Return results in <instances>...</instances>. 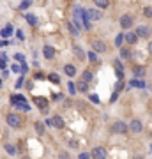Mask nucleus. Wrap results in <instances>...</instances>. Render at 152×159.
<instances>
[{"label": "nucleus", "instance_id": "obj_7", "mask_svg": "<svg viewBox=\"0 0 152 159\" xmlns=\"http://www.w3.org/2000/svg\"><path fill=\"white\" fill-rule=\"evenodd\" d=\"M34 103H36L37 104V108L41 110V111H43V113H46V111H48V101H46V99H44V97H34Z\"/></svg>", "mask_w": 152, "mask_h": 159}, {"label": "nucleus", "instance_id": "obj_42", "mask_svg": "<svg viewBox=\"0 0 152 159\" xmlns=\"http://www.w3.org/2000/svg\"><path fill=\"white\" fill-rule=\"evenodd\" d=\"M90 101L95 103V104H99V97H97V95H90Z\"/></svg>", "mask_w": 152, "mask_h": 159}, {"label": "nucleus", "instance_id": "obj_38", "mask_svg": "<svg viewBox=\"0 0 152 159\" xmlns=\"http://www.w3.org/2000/svg\"><path fill=\"white\" fill-rule=\"evenodd\" d=\"M27 71H29V65H27V62L23 60L21 62V74H27Z\"/></svg>", "mask_w": 152, "mask_h": 159}, {"label": "nucleus", "instance_id": "obj_10", "mask_svg": "<svg viewBox=\"0 0 152 159\" xmlns=\"http://www.w3.org/2000/svg\"><path fill=\"white\" fill-rule=\"evenodd\" d=\"M43 53H44V57L48 58V60H53V58H55V48H53V46H44Z\"/></svg>", "mask_w": 152, "mask_h": 159}, {"label": "nucleus", "instance_id": "obj_29", "mask_svg": "<svg viewBox=\"0 0 152 159\" xmlns=\"http://www.w3.org/2000/svg\"><path fill=\"white\" fill-rule=\"evenodd\" d=\"M6 152H7L9 156H14V154H16V147H14V145H11V143H7V145H6Z\"/></svg>", "mask_w": 152, "mask_h": 159}, {"label": "nucleus", "instance_id": "obj_6", "mask_svg": "<svg viewBox=\"0 0 152 159\" xmlns=\"http://www.w3.org/2000/svg\"><path fill=\"white\" fill-rule=\"evenodd\" d=\"M143 129V126H142V120H138V118H133L129 124V131L131 133H134V134H140Z\"/></svg>", "mask_w": 152, "mask_h": 159}, {"label": "nucleus", "instance_id": "obj_1", "mask_svg": "<svg viewBox=\"0 0 152 159\" xmlns=\"http://www.w3.org/2000/svg\"><path fill=\"white\" fill-rule=\"evenodd\" d=\"M11 104L14 106V108L18 110H23V111H30V104L29 101H27V97L21 94H14L11 95Z\"/></svg>", "mask_w": 152, "mask_h": 159}, {"label": "nucleus", "instance_id": "obj_20", "mask_svg": "<svg viewBox=\"0 0 152 159\" xmlns=\"http://www.w3.org/2000/svg\"><path fill=\"white\" fill-rule=\"evenodd\" d=\"M94 4H95V7H99V9L110 7V0H94Z\"/></svg>", "mask_w": 152, "mask_h": 159}, {"label": "nucleus", "instance_id": "obj_30", "mask_svg": "<svg viewBox=\"0 0 152 159\" xmlns=\"http://www.w3.org/2000/svg\"><path fill=\"white\" fill-rule=\"evenodd\" d=\"M129 87H140L142 88V87H145V83L142 81V80H133V81L129 83Z\"/></svg>", "mask_w": 152, "mask_h": 159}, {"label": "nucleus", "instance_id": "obj_28", "mask_svg": "<svg viewBox=\"0 0 152 159\" xmlns=\"http://www.w3.org/2000/svg\"><path fill=\"white\" fill-rule=\"evenodd\" d=\"M67 92H69L71 95H74L76 92H78V90H76V85H74L72 81H69V83H67Z\"/></svg>", "mask_w": 152, "mask_h": 159}, {"label": "nucleus", "instance_id": "obj_14", "mask_svg": "<svg viewBox=\"0 0 152 159\" xmlns=\"http://www.w3.org/2000/svg\"><path fill=\"white\" fill-rule=\"evenodd\" d=\"M64 72L67 74V76H69V78H72V76L76 74V67H74L72 64H65V65H64Z\"/></svg>", "mask_w": 152, "mask_h": 159}, {"label": "nucleus", "instance_id": "obj_48", "mask_svg": "<svg viewBox=\"0 0 152 159\" xmlns=\"http://www.w3.org/2000/svg\"><path fill=\"white\" fill-rule=\"evenodd\" d=\"M150 74H152V72H150Z\"/></svg>", "mask_w": 152, "mask_h": 159}, {"label": "nucleus", "instance_id": "obj_35", "mask_svg": "<svg viewBox=\"0 0 152 159\" xmlns=\"http://www.w3.org/2000/svg\"><path fill=\"white\" fill-rule=\"evenodd\" d=\"M23 81H25V74H21L20 78H18V81H16V88H20L23 85Z\"/></svg>", "mask_w": 152, "mask_h": 159}, {"label": "nucleus", "instance_id": "obj_19", "mask_svg": "<svg viewBox=\"0 0 152 159\" xmlns=\"http://www.w3.org/2000/svg\"><path fill=\"white\" fill-rule=\"evenodd\" d=\"M88 60L92 62V64H99V57H97V51H94V50H90L88 51Z\"/></svg>", "mask_w": 152, "mask_h": 159}, {"label": "nucleus", "instance_id": "obj_9", "mask_svg": "<svg viewBox=\"0 0 152 159\" xmlns=\"http://www.w3.org/2000/svg\"><path fill=\"white\" fill-rule=\"evenodd\" d=\"M108 156L106 154V150L103 149V147H95V149H92V157H97V159H104Z\"/></svg>", "mask_w": 152, "mask_h": 159}, {"label": "nucleus", "instance_id": "obj_44", "mask_svg": "<svg viewBox=\"0 0 152 159\" xmlns=\"http://www.w3.org/2000/svg\"><path fill=\"white\" fill-rule=\"evenodd\" d=\"M147 50H149V53H152V43H149V46H147Z\"/></svg>", "mask_w": 152, "mask_h": 159}, {"label": "nucleus", "instance_id": "obj_47", "mask_svg": "<svg viewBox=\"0 0 152 159\" xmlns=\"http://www.w3.org/2000/svg\"><path fill=\"white\" fill-rule=\"evenodd\" d=\"M150 149H152V147H150Z\"/></svg>", "mask_w": 152, "mask_h": 159}, {"label": "nucleus", "instance_id": "obj_36", "mask_svg": "<svg viewBox=\"0 0 152 159\" xmlns=\"http://www.w3.org/2000/svg\"><path fill=\"white\" fill-rule=\"evenodd\" d=\"M46 76H44V72L43 71H37L36 72V76H34V80H44Z\"/></svg>", "mask_w": 152, "mask_h": 159}, {"label": "nucleus", "instance_id": "obj_3", "mask_svg": "<svg viewBox=\"0 0 152 159\" xmlns=\"http://www.w3.org/2000/svg\"><path fill=\"white\" fill-rule=\"evenodd\" d=\"M90 46H92V50L97 51V53H106V51H108L106 43L101 41V39H92V41H90Z\"/></svg>", "mask_w": 152, "mask_h": 159}, {"label": "nucleus", "instance_id": "obj_25", "mask_svg": "<svg viewBox=\"0 0 152 159\" xmlns=\"http://www.w3.org/2000/svg\"><path fill=\"white\" fill-rule=\"evenodd\" d=\"M48 80H50L51 83H55V85H58V83H60V76H58L57 72H51V74H48Z\"/></svg>", "mask_w": 152, "mask_h": 159}, {"label": "nucleus", "instance_id": "obj_37", "mask_svg": "<svg viewBox=\"0 0 152 159\" xmlns=\"http://www.w3.org/2000/svg\"><path fill=\"white\" fill-rule=\"evenodd\" d=\"M11 71H13V72H20V71H21V65L13 64V65H11Z\"/></svg>", "mask_w": 152, "mask_h": 159}, {"label": "nucleus", "instance_id": "obj_17", "mask_svg": "<svg viewBox=\"0 0 152 159\" xmlns=\"http://www.w3.org/2000/svg\"><path fill=\"white\" fill-rule=\"evenodd\" d=\"M76 90H78V92H88V85H87V81H85V80L78 81V83H76Z\"/></svg>", "mask_w": 152, "mask_h": 159}, {"label": "nucleus", "instance_id": "obj_32", "mask_svg": "<svg viewBox=\"0 0 152 159\" xmlns=\"http://www.w3.org/2000/svg\"><path fill=\"white\" fill-rule=\"evenodd\" d=\"M143 16L145 18H152V6H147L143 9Z\"/></svg>", "mask_w": 152, "mask_h": 159}, {"label": "nucleus", "instance_id": "obj_34", "mask_svg": "<svg viewBox=\"0 0 152 159\" xmlns=\"http://www.w3.org/2000/svg\"><path fill=\"white\" fill-rule=\"evenodd\" d=\"M6 67H7V58L0 57V69H6Z\"/></svg>", "mask_w": 152, "mask_h": 159}, {"label": "nucleus", "instance_id": "obj_15", "mask_svg": "<svg viewBox=\"0 0 152 159\" xmlns=\"http://www.w3.org/2000/svg\"><path fill=\"white\" fill-rule=\"evenodd\" d=\"M51 120H53V126H55L57 129H64V118H62L60 115H55Z\"/></svg>", "mask_w": 152, "mask_h": 159}, {"label": "nucleus", "instance_id": "obj_4", "mask_svg": "<svg viewBox=\"0 0 152 159\" xmlns=\"http://www.w3.org/2000/svg\"><path fill=\"white\" fill-rule=\"evenodd\" d=\"M129 131V126H126L122 120H117V122L111 124V133H117V134H126Z\"/></svg>", "mask_w": 152, "mask_h": 159}, {"label": "nucleus", "instance_id": "obj_12", "mask_svg": "<svg viewBox=\"0 0 152 159\" xmlns=\"http://www.w3.org/2000/svg\"><path fill=\"white\" fill-rule=\"evenodd\" d=\"M136 34H138V37H149L150 36V29L145 27V25H140L136 29Z\"/></svg>", "mask_w": 152, "mask_h": 159}, {"label": "nucleus", "instance_id": "obj_21", "mask_svg": "<svg viewBox=\"0 0 152 159\" xmlns=\"http://www.w3.org/2000/svg\"><path fill=\"white\" fill-rule=\"evenodd\" d=\"M133 74H134V78H143L145 76V69L143 67H133Z\"/></svg>", "mask_w": 152, "mask_h": 159}, {"label": "nucleus", "instance_id": "obj_46", "mask_svg": "<svg viewBox=\"0 0 152 159\" xmlns=\"http://www.w3.org/2000/svg\"><path fill=\"white\" fill-rule=\"evenodd\" d=\"M150 34H152V30H150Z\"/></svg>", "mask_w": 152, "mask_h": 159}, {"label": "nucleus", "instance_id": "obj_33", "mask_svg": "<svg viewBox=\"0 0 152 159\" xmlns=\"http://www.w3.org/2000/svg\"><path fill=\"white\" fill-rule=\"evenodd\" d=\"M113 64H115V69H117V71H124V65H122V62H120L119 58H115V60H113Z\"/></svg>", "mask_w": 152, "mask_h": 159}, {"label": "nucleus", "instance_id": "obj_2", "mask_svg": "<svg viewBox=\"0 0 152 159\" xmlns=\"http://www.w3.org/2000/svg\"><path fill=\"white\" fill-rule=\"evenodd\" d=\"M6 120H7V124L11 127H14V129H18V127L23 126V118L18 115V113H9V115L6 117Z\"/></svg>", "mask_w": 152, "mask_h": 159}, {"label": "nucleus", "instance_id": "obj_18", "mask_svg": "<svg viewBox=\"0 0 152 159\" xmlns=\"http://www.w3.org/2000/svg\"><path fill=\"white\" fill-rule=\"evenodd\" d=\"M81 80H85L87 83H90V81L94 80V74H92V71H88V69H85V71L81 72Z\"/></svg>", "mask_w": 152, "mask_h": 159}, {"label": "nucleus", "instance_id": "obj_40", "mask_svg": "<svg viewBox=\"0 0 152 159\" xmlns=\"http://www.w3.org/2000/svg\"><path fill=\"white\" fill-rule=\"evenodd\" d=\"M16 36H18V39H20V41H23V39H25V36H23L21 30H16Z\"/></svg>", "mask_w": 152, "mask_h": 159}, {"label": "nucleus", "instance_id": "obj_31", "mask_svg": "<svg viewBox=\"0 0 152 159\" xmlns=\"http://www.w3.org/2000/svg\"><path fill=\"white\" fill-rule=\"evenodd\" d=\"M30 4H32V0H23L20 4V11H27V7H30Z\"/></svg>", "mask_w": 152, "mask_h": 159}, {"label": "nucleus", "instance_id": "obj_13", "mask_svg": "<svg viewBox=\"0 0 152 159\" xmlns=\"http://www.w3.org/2000/svg\"><path fill=\"white\" fill-rule=\"evenodd\" d=\"M72 53L80 58V60H85V58H87V55H85V51H83L81 46H72Z\"/></svg>", "mask_w": 152, "mask_h": 159}, {"label": "nucleus", "instance_id": "obj_26", "mask_svg": "<svg viewBox=\"0 0 152 159\" xmlns=\"http://www.w3.org/2000/svg\"><path fill=\"white\" fill-rule=\"evenodd\" d=\"M124 39H126V34H119V36L115 37V46H117V48H120V46H122Z\"/></svg>", "mask_w": 152, "mask_h": 159}, {"label": "nucleus", "instance_id": "obj_41", "mask_svg": "<svg viewBox=\"0 0 152 159\" xmlns=\"http://www.w3.org/2000/svg\"><path fill=\"white\" fill-rule=\"evenodd\" d=\"M14 58H16V60H20V62H23V60H25V57H23L21 53H16V55H14Z\"/></svg>", "mask_w": 152, "mask_h": 159}, {"label": "nucleus", "instance_id": "obj_22", "mask_svg": "<svg viewBox=\"0 0 152 159\" xmlns=\"http://www.w3.org/2000/svg\"><path fill=\"white\" fill-rule=\"evenodd\" d=\"M11 34H13V25H7L6 29H4L2 32H0V36L4 37V39H7V37H11Z\"/></svg>", "mask_w": 152, "mask_h": 159}, {"label": "nucleus", "instance_id": "obj_5", "mask_svg": "<svg viewBox=\"0 0 152 159\" xmlns=\"http://www.w3.org/2000/svg\"><path fill=\"white\" fill-rule=\"evenodd\" d=\"M119 23H120V27H122V29H131V27H133V16L131 14H122L120 16V20H119Z\"/></svg>", "mask_w": 152, "mask_h": 159}, {"label": "nucleus", "instance_id": "obj_27", "mask_svg": "<svg viewBox=\"0 0 152 159\" xmlns=\"http://www.w3.org/2000/svg\"><path fill=\"white\" fill-rule=\"evenodd\" d=\"M25 20H27V21H29V25H32V27H34V25H37V18L34 14H25Z\"/></svg>", "mask_w": 152, "mask_h": 159}, {"label": "nucleus", "instance_id": "obj_11", "mask_svg": "<svg viewBox=\"0 0 152 159\" xmlns=\"http://www.w3.org/2000/svg\"><path fill=\"white\" fill-rule=\"evenodd\" d=\"M67 30L71 32L72 37H80V29L74 25V21H67Z\"/></svg>", "mask_w": 152, "mask_h": 159}, {"label": "nucleus", "instance_id": "obj_23", "mask_svg": "<svg viewBox=\"0 0 152 159\" xmlns=\"http://www.w3.org/2000/svg\"><path fill=\"white\" fill-rule=\"evenodd\" d=\"M36 133L37 134H46V127H44V124L43 122H36Z\"/></svg>", "mask_w": 152, "mask_h": 159}, {"label": "nucleus", "instance_id": "obj_45", "mask_svg": "<svg viewBox=\"0 0 152 159\" xmlns=\"http://www.w3.org/2000/svg\"><path fill=\"white\" fill-rule=\"evenodd\" d=\"M0 87H2V78H0Z\"/></svg>", "mask_w": 152, "mask_h": 159}, {"label": "nucleus", "instance_id": "obj_16", "mask_svg": "<svg viewBox=\"0 0 152 159\" xmlns=\"http://www.w3.org/2000/svg\"><path fill=\"white\" fill-rule=\"evenodd\" d=\"M126 41H127L129 44H136L138 34H136V32H127V34H126Z\"/></svg>", "mask_w": 152, "mask_h": 159}, {"label": "nucleus", "instance_id": "obj_43", "mask_svg": "<svg viewBox=\"0 0 152 159\" xmlns=\"http://www.w3.org/2000/svg\"><path fill=\"white\" fill-rule=\"evenodd\" d=\"M44 126L51 127V126H53V120H51V118H46V120H44Z\"/></svg>", "mask_w": 152, "mask_h": 159}, {"label": "nucleus", "instance_id": "obj_24", "mask_svg": "<svg viewBox=\"0 0 152 159\" xmlns=\"http://www.w3.org/2000/svg\"><path fill=\"white\" fill-rule=\"evenodd\" d=\"M120 57L126 58V60L131 58V50H129V48H126V46H120Z\"/></svg>", "mask_w": 152, "mask_h": 159}, {"label": "nucleus", "instance_id": "obj_8", "mask_svg": "<svg viewBox=\"0 0 152 159\" xmlns=\"http://www.w3.org/2000/svg\"><path fill=\"white\" fill-rule=\"evenodd\" d=\"M87 14H88V18H90V21H99L103 18V13L97 11V9H87Z\"/></svg>", "mask_w": 152, "mask_h": 159}, {"label": "nucleus", "instance_id": "obj_39", "mask_svg": "<svg viewBox=\"0 0 152 159\" xmlns=\"http://www.w3.org/2000/svg\"><path fill=\"white\" fill-rule=\"evenodd\" d=\"M90 156H92V154H88V152H80V154H78V157H80V159H85V157H90Z\"/></svg>", "mask_w": 152, "mask_h": 159}]
</instances>
